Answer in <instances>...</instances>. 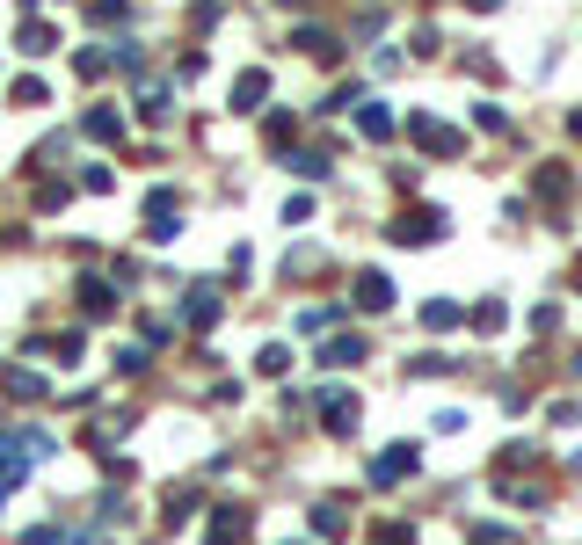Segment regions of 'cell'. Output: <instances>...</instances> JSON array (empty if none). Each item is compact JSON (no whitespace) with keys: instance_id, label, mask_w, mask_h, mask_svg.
I'll use <instances>...</instances> for the list:
<instances>
[{"instance_id":"cell-1","label":"cell","mask_w":582,"mask_h":545,"mask_svg":"<svg viewBox=\"0 0 582 545\" xmlns=\"http://www.w3.org/2000/svg\"><path fill=\"white\" fill-rule=\"evenodd\" d=\"M321 422H328V429H335V436H350V429H357V400H350V393H335V386H328V393H321Z\"/></svg>"},{"instance_id":"cell-2","label":"cell","mask_w":582,"mask_h":545,"mask_svg":"<svg viewBox=\"0 0 582 545\" xmlns=\"http://www.w3.org/2000/svg\"><path fill=\"white\" fill-rule=\"evenodd\" d=\"M240 531H248V509H233V502H226L219 516H211V538H204V545H240Z\"/></svg>"},{"instance_id":"cell-3","label":"cell","mask_w":582,"mask_h":545,"mask_svg":"<svg viewBox=\"0 0 582 545\" xmlns=\"http://www.w3.org/2000/svg\"><path fill=\"white\" fill-rule=\"evenodd\" d=\"M437 233H444V218H437V211H408L401 226H393V240H437Z\"/></svg>"},{"instance_id":"cell-4","label":"cell","mask_w":582,"mask_h":545,"mask_svg":"<svg viewBox=\"0 0 582 545\" xmlns=\"http://www.w3.org/2000/svg\"><path fill=\"white\" fill-rule=\"evenodd\" d=\"M357 306H364V313H386V306H393V284L379 277V269H364V284H357Z\"/></svg>"},{"instance_id":"cell-5","label":"cell","mask_w":582,"mask_h":545,"mask_svg":"<svg viewBox=\"0 0 582 545\" xmlns=\"http://www.w3.org/2000/svg\"><path fill=\"white\" fill-rule=\"evenodd\" d=\"M262 95H270V73H240L233 80V109L248 117V109H262Z\"/></svg>"},{"instance_id":"cell-6","label":"cell","mask_w":582,"mask_h":545,"mask_svg":"<svg viewBox=\"0 0 582 545\" xmlns=\"http://www.w3.org/2000/svg\"><path fill=\"white\" fill-rule=\"evenodd\" d=\"M182 320H190V327H211V320H219V291H204V284H197V291L182 298Z\"/></svg>"},{"instance_id":"cell-7","label":"cell","mask_w":582,"mask_h":545,"mask_svg":"<svg viewBox=\"0 0 582 545\" xmlns=\"http://www.w3.org/2000/svg\"><path fill=\"white\" fill-rule=\"evenodd\" d=\"M291 44H299V51H313V59H321V66H335V59H342V44H335L328 29H299Z\"/></svg>"},{"instance_id":"cell-8","label":"cell","mask_w":582,"mask_h":545,"mask_svg":"<svg viewBox=\"0 0 582 545\" xmlns=\"http://www.w3.org/2000/svg\"><path fill=\"white\" fill-rule=\"evenodd\" d=\"M408 465H415V444H393V451H386V458H379V465H372V480H379V487H386V480H401V473H408Z\"/></svg>"},{"instance_id":"cell-9","label":"cell","mask_w":582,"mask_h":545,"mask_svg":"<svg viewBox=\"0 0 582 545\" xmlns=\"http://www.w3.org/2000/svg\"><path fill=\"white\" fill-rule=\"evenodd\" d=\"M364 356V335H335V342H321V364H357Z\"/></svg>"},{"instance_id":"cell-10","label":"cell","mask_w":582,"mask_h":545,"mask_svg":"<svg viewBox=\"0 0 582 545\" xmlns=\"http://www.w3.org/2000/svg\"><path fill=\"white\" fill-rule=\"evenodd\" d=\"M415 138L430 146V153H459V131H444V124H422V117H415Z\"/></svg>"},{"instance_id":"cell-11","label":"cell","mask_w":582,"mask_h":545,"mask_svg":"<svg viewBox=\"0 0 582 545\" xmlns=\"http://www.w3.org/2000/svg\"><path fill=\"white\" fill-rule=\"evenodd\" d=\"M357 124H364V138H393V117H386L379 102H364V109H357Z\"/></svg>"},{"instance_id":"cell-12","label":"cell","mask_w":582,"mask_h":545,"mask_svg":"<svg viewBox=\"0 0 582 545\" xmlns=\"http://www.w3.org/2000/svg\"><path fill=\"white\" fill-rule=\"evenodd\" d=\"M313 531H321V538H342V531H350V516H342L335 502H321V509H313Z\"/></svg>"},{"instance_id":"cell-13","label":"cell","mask_w":582,"mask_h":545,"mask_svg":"<svg viewBox=\"0 0 582 545\" xmlns=\"http://www.w3.org/2000/svg\"><path fill=\"white\" fill-rule=\"evenodd\" d=\"M117 131H124L117 109H88V138H117Z\"/></svg>"},{"instance_id":"cell-14","label":"cell","mask_w":582,"mask_h":545,"mask_svg":"<svg viewBox=\"0 0 582 545\" xmlns=\"http://www.w3.org/2000/svg\"><path fill=\"white\" fill-rule=\"evenodd\" d=\"M15 480H22V458H15V436H8V444H0V495H8Z\"/></svg>"},{"instance_id":"cell-15","label":"cell","mask_w":582,"mask_h":545,"mask_svg":"<svg viewBox=\"0 0 582 545\" xmlns=\"http://www.w3.org/2000/svg\"><path fill=\"white\" fill-rule=\"evenodd\" d=\"M8 393H15V400H44V378H37V371H15Z\"/></svg>"},{"instance_id":"cell-16","label":"cell","mask_w":582,"mask_h":545,"mask_svg":"<svg viewBox=\"0 0 582 545\" xmlns=\"http://www.w3.org/2000/svg\"><path fill=\"white\" fill-rule=\"evenodd\" d=\"M80 306H88V313H110L117 291H110V284H80Z\"/></svg>"},{"instance_id":"cell-17","label":"cell","mask_w":582,"mask_h":545,"mask_svg":"<svg viewBox=\"0 0 582 545\" xmlns=\"http://www.w3.org/2000/svg\"><path fill=\"white\" fill-rule=\"evenodd\" d=\"M255 364H262V371H270V378H277V371H284V364H291V349H284V342H270V349H262V356H255Z\"/></svg>"},{"instance_id":"cell-18","label":"cell","mask_w":582,"mask_h":545,"mask_svg":"<svg viewBox=\"0 0 582 545\" xmlns=\"http://www.w3.org/2000/svg\"><path fill=\"white\" fill-rule=\"evenodd\" d=\"M22 51H30V59H37V51H51V29H44V22H30V29H22Z\"/></svg>"},{"instance_id":"cell-19","label":"cell","mask_w":582,"mask_h":545,"mask_svg":"<svg viewBox=\"0 0 582 545\" xmlns=\"http://www.w3.org/2000/svg\"><path fill=\"white\" fill-rule=\"evenodd\" d=\"M131 15V0H95V22H124Z\"/></svg>"},{"instance_id":"cell-20","label":"cell","mask_w":582,"mask_h":545,"mask_svg":"<svg viewBox=\"0 0 582 545\" xmlns=\"http://www.w3.org/2000/svg\"><path fill=\"white\" fill-rule=\"evenodd\" d=\"M73 545H88V538H73Z\"/></svg>"}]
</instances>
